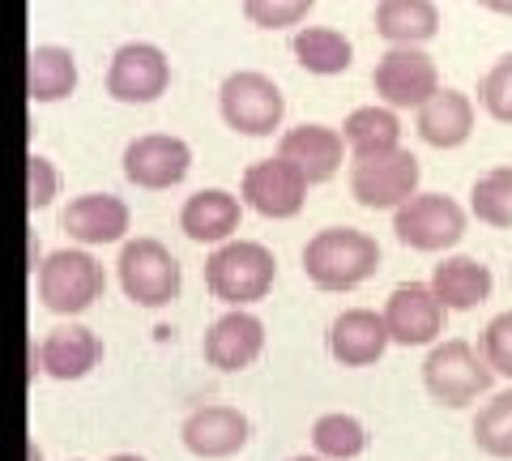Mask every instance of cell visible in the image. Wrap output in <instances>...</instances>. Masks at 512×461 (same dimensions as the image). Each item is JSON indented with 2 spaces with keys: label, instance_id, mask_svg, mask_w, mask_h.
Segmentation results:
<instances>
[{
  "label": "cell",
  "instance_id": "6da1fadb",
  "mask_svg": "<svg viewBox=\"0 0 512 461\" xmlns=\"http://www.w3.org/2000/svg\"><path fill=\"white\" fill-rule=\"evenodd\" d=\"M380 269V244L376 235H367L359 227H325L303 244V278L316 291L342 295L359 291L363 282H372Z\"/></svg>",
  "mask_w": 512,
  "mask_h": 461
},
{
  "label": "cell",
  "instance_id": "7a4b0ae2",
  "mask_svg": "<svg viewBox=\"0 0 512 461\" xmlns=\"http://www.w3.org/2000/svg\"><path fill=\"white\" fill-rule=\"evenodd\" d=\"M278 257L261 240H227L205 257V291L227 308H252L274 291Z\"/></svg>",
  "mask_w": 512,
  "mask_h": 461
},
{
  "label": "cell",
  "instance_id": "3957f363",
  "mask_svg": "<svg viewBox=\"0 0 512 461\" xmlns=\"http://www.w3.org/2000/svg\"><path fill=\"white\" fill-rule=\"evenodd\" d=\"M35 291H39V304L52 316L77 321V316L90 312L103 299L107 269L90 248L69 244V248H56L43 257L39 274H35Z\"/></svg>",
  "mask_w": 512,
  "mask_h": 461
},
{
  "label": "cell",
  "instance_id": "277c9868",
  "mask_svg": "<svg viewBox=\"0 0 512 461\" xmlns=\"http://www.w3.org/2000/svg\"><path fill=\"white\" fill-rule=\"evenodd\" d=\"M116 278H120V291L128 304L146 308V312L175 304L184 291V265L175 261V252L163 240H154V235H137V240L120 244Z\"/></svg>",
  "mask_w": 512,
  "mask_h": 461
},
{
  "label": "cell",
  "instance_id": "5b68a950",
  "mask_svg": "<svg viewBox=\"0 0 512 461\" xmlns=\"http://www.w3.org/2000/svg\"><path fill=\"white\" fill-rule=\"evenodd\" d=\"M495 372L466 338H440L423 359V389L444 410H466L478 397H487Z\"/></svg>",
  "mask_w": 512,
  "mask_h": 461
},
{
  "label": "cell",
  "instance_id": "8992f818",
  "mask_svg": "<svg viewBox=\"0 0 512 461\" xmlns=\"http://www.w3.org/2000/svg\"><path fill=\"white\" fill-rule=\"evenodd\" d=\"M218 116L239 137H274L286 120V94L261 69H235L218 86Z\"/></svg>",
  "mask_w": 512,
  "mask_h": 461
},
{
  "label": "cell",
  "instance_id": "52a82bcc",
  "mask_svg": "<svg viewBox=\"0 0 512 461\" xmlns=\"http://www.w3.org/2000/svg\"><path fill=\"white\" fill-rule=\"evenodd\" d=\"M470 210L448 193H414L393 210V235L410 252H448L466 240Z\"/></svg>",
  "mask_w": 512,
  "mask_h": 461
},
{
  "label": "cell",
  "instance_id": "ba28073f",
  "mask_svg": "<svg viewBox=\"0 0 512 461\" xmlns=\"http://www.w3.org/2000/svg\"><path fill=\"white\" fill-rule=\"evenodd\" d=\"M350 197L363 210H397L406 205L423 184V167L410 150H384V154H367V158H350Z\"/></svg>",
  "mask_w": 512,
  "mask_h": 461
},
{
  "label": "cell",
  "instance_id": "9c48e42d",
  "mask_svg": "<svg viewBox=\"0 0 512 461\" xmlns=\"http://www.w3.org/2000/svg\"><path fill=\"white\" fill-rule=\"evenodd\" d=\"M103 86H107L111 103H124V107L158 103L171 90V60L158 43H146V39L120 43L116 52H111Z\"/></svg>",
  "mask_w": 512,
  "mask_h": 461
},
{
  "label": "cell",
  "instance_id": "30bf717a",
  "mask_svg": "<svg viewBox=\"0 0 512 461\" xmlns=\"http://www.w3.org/2000/svg\"><path fill=\"white\" fill-rule=\"evenodd\" d=\"M124 180L141 188V193H167L180 188L192 171V146L175 133H141L120 154Z\"/></svg>",
  "mask_w": 512,
  "mask_h": 461
},
{
  "label": "cell",
  "instance_id": "8fae6325",
  "mask_svg": "<svg viewBox=\"0 0 512 461\" xmlns=\"http://www.w3.org/2000/svg\"><path fill=\"white\" fill-rule=\"evenodd\" d=\"M376 99L393 111H419L440 90V69L423 47H389L372 69Z\"/></svg>",
  "mask_w": 512,
  "mask_h": 461
},
{
  "label": "cell",
  "instance_id": "7c38bea8",
  "mask_svg": "<svg viewBox=\"0 0 512 461\" xmlns=\"http://www.w3.org/2000/svg\"><path fill=\"white\" fill-rule=\"evenodd\" d=\"M308 180L286 163V158H256V163L244 171L239 180V201L244 210L261 214V218H274V222H286V218H299L303 205H308Z\"/></svg>",
  "mask_w": 512,
  "mask_h": 461
},
{
  "label": "cell",
  "instance_id": "4fadbf2b",
  "mask_svg": "<svg viewBox=\"0 0 512 461\" xmlns=\"http://www.w3.org/2000/svg\"><path fill=\"white\" fill-rule=\"evenodd\" d=\"M248 440H252V419L227 402H205L197 410H188L180 423V444L201 461L239 457L248 449Z\"/></svg>",
  "mask_w": 512,
  "mask_h": 461
},
{
  "label": "cell",
  "instance_id": "5bb4252c",
  "mask_svg": "<svg viewBox=\"0 0 512 461\" xmlns=\"http://www.w3.org/2000/svg\"><path fill=\"white\" fill-rule=\"evenodd\" d=\"M384 329H389L393 346H436L444 338V321L448 312L436 295H431L427 282H402L393 286L389 299H384Z\"/></svg>",
  "mask_w": 512,
  "mask_h": 461
},
{
  "label": "cell",
  "instance_id": "9a60e30c",
  "mask_svg": "<svg viewBox=\"0 0 512 461\" xmlns=\"http://www.w3.org/2000/svg\"><path fill=\"white\" fill-rule=\"evenodd\" d=\"M60 227L77 248H107V244L128 240L133 210H128V201L116 193H82L64 205Z\"/></svg>",
  "mask_w": 512,
  "mask_h": 461
},
{
  "label": "cell",
  "instance_id": "2e32d148",
  "mask_svg": "<svg viewBox=\"0 0 512 461\" xmlns=\"http://www.w3.org/2000/svg\"><path fill=\"white\" fill-rule=\"evenodd\" d=\"M201 355L218 372H248L265 355V321L248 308H227L205 329Z\"/></svg>",
  "mask_w": 512,
  "mask_h": 461
},
{
  "label": "cell",
  "instance_id": "e0dca14e",
  "mask_svg": "<svg viewBox=\"0 0 512 461\" xmlns=\"http://www.w3.org/2000/svg\"><path fill=\"white\" fill-rule=\"evenodd\" d=\"M329 359L338 368H372L389 351V329H384V316L376 308H346L329 321L325 333Z\"/></svg>",
  "mask_w": 512,
  "mask_h": 461
},
{
  "label": "cell",
  "instance_id": "ac0fdd59",
  "mask_svg": "<svg viewBox=\"0 0 512 461\" xmlns=\"http://www.w3.org/2000/svg\"><path fill=\"white\" fill-rule=\"evenodd\" d=\"M99 363H103V338L82 321H64L47 329L39 342V372L60 380V385L86 380Z\"/></svg>",
  "mask_w": 512,
  "mask_h": 461
},
{
  "label": "cell",
  "instance_id": "d6986e66",
  "mask_svg": "<svg viewBox=\"0 0 512 461\" xmlns=\"http://www.w3.org/2000/svg\"><path fill=\"white\" fill-rule=\"evenodd\" d=\"M278 158H286L308 184H329L346 163V141L329 124H295L278 137Z\"/></svg>",
  "mask_w": 512,
  "mask_h": 461
},
{
  "label": "cell",
  "instance_id": "ffe728a7",
  "mask_svg": "<svg viewBox=\"0 0 512 461\" xmlns=\"http://www.w3.org/2000/svg\"><path fill=\"white\" fill-rule=\"evenodd\" d=\"M474 124H478L474 99L453 86H440L414 111V133H419L423 146H431V150H461L474 137Z\"/></svg>",
  "mask_w": 512,
  "mask_h": 461
},
{
  "label": "cell",
  "instance_id": "44dd1931",
  "mask_svg": "<svg viewBox=\"0 0 512 461\" xmlns=\"http://www.w3.org/2000/svg\"><path fill=\"white\" fill-rule=\"evenodd\" d=\"M239 222H244V201L227 193V188H197L180 205V231L192 244H205V248L235 240Z\"/></svg>",
  "mask_w": 512,
  "mask_h": 461
},
{
  "label": "cell",
  "instance_id": "7402d4cb",
  "mask_svg": "<svg viewBox=\"0 0 512 461\" xmlns=\"http://www.w3.org/2000/svg\"><path fill=\"white\" fill-rule=\"evenodd\" d=\"M431 295L444 304V312H474L478 304H487L495 291V274L491 265L478 257H444L431 269Z\"/></svg>",
  "mask_w": 512,
  "mask_h": 461
},
{
  "label": "cell",
  "instance_id": "603a6c76",
  "mask_svg": "<svg viewBox=\"0 0 512 461\" xmlns=\"http://www.w3.org/2000/svg\"><path fill=\"white\" fill-rule=\"evenodd\" d=\"M77 82H82V73H77V56L69 47L60 43H39L30 47L26 56V99L30 103H64L77 94Z\"/></svg>",
  "mask_w": 512,
  "mask_h": 461
},
{
  "label": "cell",
  "instance_id": "cb8c5ba5",
  "mask_svg": "<svg viewBox=\"0 0 512 461\" xmlns=\"http://www.w3.org/2000/svg\"><path fill=\"white\" fill-rule=\"evenodd\" d=\"M376 35L389 47H423L440 35V5L436 0H380Z\"/></svg>",
  "mask_w": 512,
  "mask_h": 461
},
{
  "label": "cell",
  "instance_id": "d4e9b609",
  "mask_svg": "<svg viewBox=\"0 0 512 461\" xmlns=\"http://www.w3.org/2000/svg\"><path fill=\"white\" fill-rule=\"evenodd\" d=\"M291 52H295V65L312 77H342L355 65V47L333 26H299L291 39Z\"/></svg>",
  "mask_w": 512,
  "mask_h": 461
},
{
  "label": "cell",
  "instance_id": "484cf974",
  "mask_svg": "<svg viewBox=\"0 0 512 461\" xmlns=\"http://www.w3.org/2000/svg\"><path fill=\"white\" fill-rule=\"evenodd\" d=\"M342 141L350 158H367V154H384L402 146V116L384 103H367L355 107L342 120Z\"/></svg>",
  "mask_w": 512,
  "mask_h": 461
},
{
  "label": "cell",
  "instance_id": "4316f807",
  "mask_svg": "<svg viewBox=\"0 0 512 461\" xmlns=\"http://www.w3.org/2000/svg\"><path fill=\"white\" fill-rule=\"evenodd\" d=\"M312 453L325 461H355L367 453V427L346 410H329L312 423Z\"/></svg>",
  "mask_w": 512,
  "mask_h": 461
},
{
  "label": "cell",
  "instance_id": "83f0119b",
  "mask_svg": "<svg viewBox=\"0 0 512 461\" xmlns=\"http://www.w3.org/2000/svg\"><path fill=\"white\" fill-rule=\"evenodd\" d=\"M470 436L478 444V453H487L495 461H512V385L491 393L474 415Z\"/></svg>",
  "mask_w": 512,
  "mask_h": 461
},
{
  "label": "cell",
  "instance_id": "f1b7e54d",
  "mask_svg": "<svg viewBox=\"0 0 512 461\" xmlns=\"http://www.w3.org/2000/svg\"><path fill=\"white\" fill-rule=\"evenodd\" d=\"M470 218L483 227L512 231V167H491L470 188Z\"/></svg>",
  "mask_w": 512,
  "mask_h": 461
},
{
  "label": "cell",
  "instance_id": "f546056e",
  "mask_svg": "<svg viewBox=\"0 0 512 461\" xmlns=\"http://www.w3.org/2000/svg\"><path fill=\"white\" fill-rule=\"evenodd\" d=\"M478 107L487 111L495 124H512V52L500 56L478 82Z\"/></svg>",
  "mask_w": 512,
  "mask_h": 461
},
{
  "label": "cell",
  "instance_id": "4dcf8cb0",
  "mask_svg": "<svg viewBox=\"0 0 512 461\" xmlns=\"http://www.w3.org/2000/svg\"><path fill=\"white\" fill-rule=\"evenodd\" d=\"M60 197V167L47 154H26V210L43 214Z\"/></svg>",
  "mask_w": 512,
  "mask_h": 461
},
{
  "label": "cell",
  "instance_id": "1f68e13d",
  "mask_svg": "<svg viewBox=\"0 0 512 461\" xmlns=\"http://www.w3.org/2000/svg\"><path fill=\"white\" fill-rule=\"evenodd\" d=\"M316 9V0H244V18L261 30L299 26Z\"/></svg>",
  "mask_w": 512,
  "mask_h": 461
},
{
  "label": "cell",
  "instance_id": "d6a6232c",
  "mask_svg": "<svg viewBox=\"0 0 512 461\" xmlns=\"http://www.w3.org/2000/svg\"><path fill=\"white\" fill-rule=\"evenodd\" d=\"M483 359L495 376H504L512 385V308L491 316V325L483 329Z\"/></svg>",
  "mask_w": 512,
  "mask_h": 461
},
{
  "label": "cell",
  "instance_id": "836d02e7",
  "mask_svg": "<svg viewBox=\"0 0 512 461\" xmlns=\"http://www.w3.org/2000/svg\"><path fill=\"white\" fill-rule=\"evenodd\" d=\"M487 13H500V18H512V0H478Z\"/></svg>",
  "mask_w": 512,
  "mask_h": 461
},
{
  "label": "cell",
  "instance_id": "e575fe53",
  "mask_svg": "<svg viewBox=\"0 0 512 461\" xmlns=\"http://www.w3.org/2000/svg\"><path fill=\"white\" fill-rule=\"evenodd\" d=\"M107 461H150V457H141V453H111Z\"/></svg>",
  "mask_w": 512,
  "mask_h": 461
},
{
  "label": "cell",
  "instance_id": "d590c367",
  "mask_svg": "<svg viewBox=\"0 0 512 461\" xmlns=\"http://www.w3.org/2000/svg\"><path fill=\"white\" fill-rule=\"evenodd\" d=\"M26 461H43V453H39V444H35V440L26 444Z\"/></svg>",
  "mask_w": 512,
  "mask_h": 461
},
{
  "label": "cell",
  "instance_id": "8d00e7d4",
  "mask_svg": "<svg viewBox=\"0 0 512 461\" xmlns=\"http://www.w3.org/2000/svg\"><path fill=\"white\" fill-rule=\"evenodd\" d=\"M286 461H325V457H316V453H299V457H286Z\"/></svg>",
  "mask_w": 512,
  "mask_h": 461
},
{
  "label": "cell",
  "instance_id": "74e56055",
  "mask_svg": "<svg viewBox=\"0 0 512 461\" xmlns=\"http://www.w3.org/2000/svg\"><path fill=\"white\" fill-rule=\"evenodd\" d=\"M69 461H86V457H69Z\"/></svg>",
  "mask_w": 512,
  "mask_h": 461
}]
</instances>
